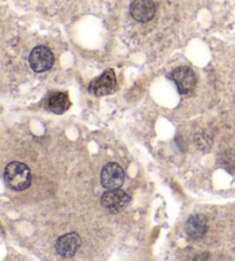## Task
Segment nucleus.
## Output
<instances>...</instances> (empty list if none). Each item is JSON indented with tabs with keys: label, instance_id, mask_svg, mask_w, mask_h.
Returning a JSON list of instances; mask_svg holds the SVG:
<instances>
[{
	"label": "nucleus",
	"instance_id": "4",
	"mask_svg": "<svg viewBox=\"0 0 235 261\" xmlns=\"http://www.w3.org/2000/svg\"><path fill=\"white\" fill-rule=\"evenodd\" d=\"M169 77L177 85L178 91L182 94L191 93L196 87V75L189 67H177L174 70L171 71Z\"/></svg>",
	"mask_w": 235,
	"mask_h": 261
},
{
	"label": "nucleus",
	"instance_id": "2",
	"mask_svg": "<svg viewBox=\"0 0 235 261\" xmlns=\"http://www.w3.org/2000/svg\"><path fill=\"white\" fill-rule=\"evenodd\" d=\"M131 197L121 189H112L103 193L100 199V204L108 213L117 214L123 212L129 206Z\"/></svg>",
	"mask_w": 235,
	"mask_h": 261
},
{
	"label": "nucleus",
	"instance_id": "1",
	"mask_svg": "<svg viewBox=\"0 0 235 261\" xmlns=\"http://www.w3.org/2000/svg\"><path fill=\"white\" fill-rule=\"evenodd\" d=\"M31 170L28 166L19 163V161H13L10 163L4 172V181H5L7 188L13 191H23L31 186Z\"/></svg>",
	"mask_w": 235,
	"mask_h": 261
},
{
	"label": "nucleus",
	"instance_id": "9",
	"mask_svg": "<svg viewBox=\"0 0 235 261\" xmlns=\"http://www.w3.org/2000/svg\"><path fill=\"white\" fill-rule=\"evenodd\" d=\"M208 229H209L208 219L202 214L192 215V217L188 218L186 223H185V231L194 240L202 238L207 233Z\"/></svg>",
	"mask_w": 235,
	"mask_h": 261
},
{
	"label": "nucleus",
	"instance_id": "10",
	"mask_svg": "<svg viewBox=\"0 0 235 261\" xmlns=\"http://www.w3.org/2000/svg\"><path fill=\"white\" fill-rule=\"evenodd\" d=\"M47 105L49 111L54 114H63L70 107V101L67 93L57 92L48 98Z\"/></svg>",
	"mask_w": 235,
	"mask_h": 261
},
{
	"label": "nucleus",
	"instance_id": "8",
	"mask_svg": "<svg viewBox=\"0 0 235 261\" xmlns=\"http://www.w3.org/2000/svg\"><path fill=\"white\" fill-rule=\"evenodd\" d=\"M130 13L135 21L144 23L153 20L156 7L153 0H133L130 6Z\"/></svg>",
	"mask_w": 235,
	"mask_h": 261
},
{
	"label": "nucleus",
	"instance_id": "7",
	"mask_svg": "<svg viewBox=\"0 0 235 261\" xmlns=\"http://www.w3.org/2000/svg\"><path fill=\"white\" fill-rule=\"evenodd\" d=\"M80 237L77 232H68L57 238L55 242L56 253L62 258H72L80 246Z\"/></svg>",
	"mask_w": 235,
	"mask_h": 261
},
{
	"label": "nucleus",
	"instance_id": "5",
	"mask_svg": "<svg viewBox=\"0 0 235 261\" xmlns=\"http://www.w3.org/2000/svg\"><path fill=\"white\" fill-rule=\"evenodd\" d=\"M116 89V76L112 69H108L99 77L94 79L89 84V92L94 97L108 96L115 91Z\"/></svg>",
	"mask_w": 235,
	"mask_h": 261
},
{
	"label": "nucleus",
	"instance_id": "6",
	"mask_svg": "<svg viewBox=\"0 0 235 261\" xmlns=\"http://www.w3.org/2000/svg\"><path fill=\"white\" fill-rule=\"evenodd\" d=\"M125 173L119 164L109 163L101 170L100 182L101 186L107 190L112 189H121L124 184Z\"/></svg>",
	"mask_w": 235,
	"mask_h": 261
},
{
	"label": "nucleus",
	"instance_id": "3",
	"mask_svg": "<svg viewBox=\"0 0 235 261\" xmlns=\"http://www.w3.org/2000/svg\"><path fill=\"white\" fill-rule=\"evenodd\" d=\"M54 55L47 46L39 45L31 51L29 56V65L35 73H45L54 65Z\"/></svg>",
	"mask_w": 235,
	"mask_h": 261
},
{
	"label": "nucleus",
	"instance_id": "11",
	"mask_svg": "<svg viewBox=\"0 0 235 261\" xmlns=\"http://www.w3.org/2000/svg\"><path fill=\"white\" fill-rule=\"evenodd\" d=\"M219 165L228 172L235 170V151L227 150L219 155Z\"/></svg>",
	"mask_w": 235,
	"mask_h": 261
}]
</instances>
